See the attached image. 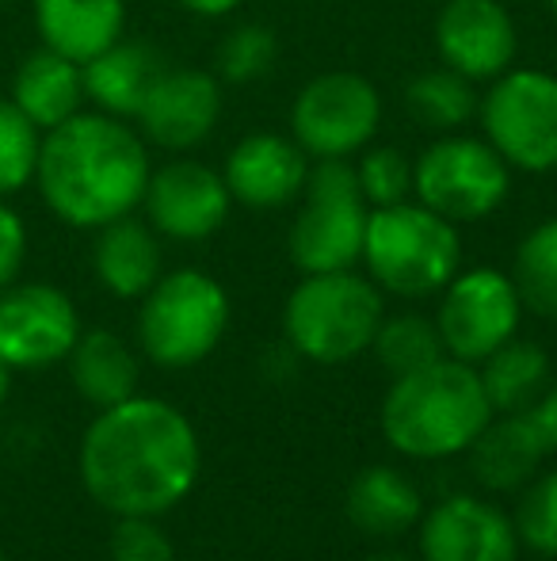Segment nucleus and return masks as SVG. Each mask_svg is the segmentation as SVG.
<instances>
[{
    "instance_id": "f257e3e1",
    "label": "nucleus",
    "mask_w": 557,
    "mask_h": 561,
    "mask_svg": "<svg viewBox=\"0 0 557 561\" xmlns=\"http://www.w3.org/2000/svg\"><path fill=\"white\" fill-rule=\"evenodd\" d=\"M199 436L176 405L127 398L100 409L77 455L89 496L119 516H164L199 481Z\"/></svg>"
},
{
    "instance_id": "f03ea898",
    "label": "nucleus",
    "mask_w": 557,
    "mask_h": 561,
    "mask_svg": "<svg viewBox=\"0 0 557 561\" xmlns=\"http://www.w3.org/2000/svg\"><path fill=\"white\" fill-rule=\"evenodd\" d=\"M149 153L127 118L77 112L43 134L35 184L46 210L73 229H100L135 215L146 199Z\"/></svg>"
},
{
    "instance_id": "7ed1b4c3",
    "label": "nucleus",
    "mask_w": 557,
    "mask_h": 561,
    "mask_svg": "<svg viewBox=\"0 0 557 561\" xmlns=\"http://www.w3.org/2000/svg\"><path fill=\"white\" fill-rule=\"evenodd\" d=\"M379 421L390 447L431 462V458L469 450V444L492 421V405L474 363L443 355L413 375L394 378Z\"/></svg>"
},
{
    "instance_id": "20e7f679",
    "label": "nucleus",
    "mask_w": 557,
    "mask_h": 561,
    "mask_svg": "<svg viewBox=\"0 0 557 561\" xmlns=\"http://www.w3.org/2000/svg\"><path fill=\"white\" fill-rule=\"evenodd\" d=\"M363 260L374 287L402 298H423L443 290L459 275L462 241L454 222L423 203L405 199L371 210Z\"/></svg>"
},
{
    "instance_id": "39448f33",
    "label": "nucleus",
    "mask_w": 557,
    "mask_h": 561,
    "mask_svg": "<svg viewBox=\"0 0 557 561\" xmlns=\"http://www.w3.org/2000/svg\"><path fill=\"white\" fill-rule=\"evenodd\" d=\"M382 318L386 313L379 287L348 267V272L305 275L287 298L282 329L298 355L336 367L374 344Z\"/></svg>"
},
{
    "instance_id": "423d86ee",
    "label": "nucleus",
    "mask_w": 557,
    "mask_h": 561,
    "mask_svg": "<svg viewBox=\"0 0 557 561\" xmlns=\"http://www.w3.org/2000/svg\"><path fill=\"white\" fill-rule=\"evenodd\" d=\"M230 325V298L207 272L179 267L141 295L138 340L156 367L184 370L202 363Z\"/></svg>"
},
{
    "instance_id": "0eeeda50",
    "label": "nucleus",
    "mask_w": 557,
    "mask_h": 561,
    "mask_svg": "<svg viewBox=\"0 0 557 561\" xmlns=\"http://www.w3.org/2000/svg\"><path fill=\"white\" fill-rule=\"evenodd\" d=\"M302 192L305 203L290 226V260L305 275L348 272L356 260H363L367 218H371L356 164H348V157L317 161Z\"/></svg>"
},
{
    "instance_id": "6e6552de",
    "label": "nucleus",
    "mask_w": 557,
    "mask_h": 561,
    "mask_svg": "<svg viewBox=\"0 0 557 561\" xmlns=\"http://www.w3.org/2000/svg\"><path fill=\"white\" fill-rule=\"evenodd\" d=\"M481 126L508 169H557V77L508 69L481 100Z\"/></svg>"
},
{
    "instance_id": "1a4fd4ad",
    "label": "nucleus",
    "mask_w": 557,
    "mask_h": 561,
    "mask_svg": "<svg viewBox=\"0 0 557 561\" xmlns=\"http://www.w3.org/2000/svg\"><path fill=\"white\" fill-rule=\"evenodd\" d=\"M413 192L446 222H481L508 199V164L489 141L439 138L413 164Z\"/></svg>"
},
{
    "instance_id": "9d476101",
    "label": "nucleus",
    "mask_w": 557,
    "mask_h": 561,
    "mask_svg": "<svg viewBox=\"0 0 557 561\" xmlns=\"http://www.w3.org/2000/svg\"><path fill=\"white\" fill-rule=\"evenodd\" d=\"M382 118V100L374 84L359 73L313 77L290 107V130L305 157H351L374 138Z\"/></svg>"
},
{
    "instance_id": "9b49d317",
    "label": "nucleus",
    "mask_w": 557,
    "mask_h": 561,
    "mask_svg": "<svg viewBox=\"0 0 557 561\" xmlns=\"http://www.w3.org/2000/svg\"><path fill=\"white\" fill-rule=\"evenodd\" d=\"M520 313V290L508 275L492 267H469L443 287L436 329L451 359L481 363L515 336Z\"/></svg>"
},
{
    "instance_id": "f8f14e48",
    "label": "nucleus",
    "mask_w": 557,
    "mask_h": 561,
    "mask_svg": "<svg viewBox=\"0 0 557 561\" xmlns=\"http://www.w3.org/2000/svg\"><path fill=\"white\" fill-rule=\"evenodd\" d=\"M81 340L73 298L50 283H12L0 290V359L12 370H43L69 359Z\"/></svg>"
},
{
    "instance_id": "ddd939ff",
    "label": "nucleus",
    "mask_w": 557,
    "mask_h": 561,
    "mask_svg": "<svg viewBox=\"0 0 557 561\" xmlns=\"http://www.w3.org/2000/svg\"><path fill=\"white\" fill-rule=\"evenodd\" d=\"M230 203V187L214 169L199 161H172L149 172L141 207L156 233L172 241H202L225 226Z\"/></svg>"
},
{
    "instance_id": "4468645a",
    "label": "nucleus",
    "mask_w": 557,
    "mask_h": 561,
    "mask_svg": "<svg viewBox=\"0 0 557 561\" xmlns=\"http://www.w3.org/2000/svg\"><path fill=\"white\" fill-rule=\"evenodd\" d=\"M423 561H520V535L500 508L477 496H446L420 524Z\"/></svg>"
},
{
    "instance_id": "2eb2a0df",
    "label": "nucleus",
    "mask_w": 557,
    "mask_h": 561,
    "mask_svg": "<svg viewBox=\"0 0 557 561\" xmlns=\"http://www.w3.org/2000/svg\"><path fill=\"white\" fill-rule=\"evenodd\" d=\"M436 46L466 81H497L515 58V23L497 0H446L436 20Z\"/></svg>"
},
{
    "instance_id": "dca6fc26",
    "label": "nucleus",
    "mask_w": 557,
    "mask_h": 561,
    "mask_svg": "<svg viewBox=\"0 0 557 561\" xmlns=\"http://www.w3.org/2000/svg\"><path fill=\"white\" fill-rule=\"evenodd\" d=\"M222 115L218 77L202 69H164L135 115L141 134L161 149H195L210 138Z\"/></svg>"
},
{
    "instance_id": "f3484780",
    "label": "nucleus",
    "mask_w": 557,
    "mask_h": 561,
    "mask_svg": "<svg viewBox=\"0 0 557 561\" xmlns=\"http://www.w3.org/2000/svg\"><path fill=\"white\" fill-rule=\"evenodd\" d=\"M305 176H310V161L298 141H287L279 134H248L233 146L222 180L237 203L253 210H276L302 195Z\"/></svg>"
},
{
    "instance_id": "a211bd4d",
    "label": "nucleus",
    "mask_w": 557,
    "mask_h": 561,
    "mask_svg": "<svg viewBox=\"0 0 557 561\" xmlns=\"http://www.w3.org/2000/svg\"><path fill=\"white\" fill-rule=\"evenodd\" d=\"M543 424L535 421V409L523 413H492V421L481 428V436L469 444V462L485 489L512 493L523 489L538 473L543 458L550 455Z\"/></svg>"
},
{
    "instance_id": "6ab92c4d",
    "label": "nucleus",
    "mask_w": 557,
    "mask_h": 561,
    "mask_svg": "<svg viewBox=\"0 0 557 561\" xmlns=\"http://www.w3.org/2000/svg\"><path fill=\"white\" fill-rule=\"evenodd\" d=\"M31 8L43 46L77 66L104 54L127 31V0H31Z\"/></svg>"
},
{
    "instance_id": "aec40b11",
    "label": "nucleus",
    "mask_w": 557,
    "mask_h": 561,
    "mask_svg": "<svg viewBox=\"0 0 557 561\" xmlns=\"http://www.w3.org/2000/svg\"><path fill=\"white\" fill-rule=\"evenodd\" d=\"M164 69H169V61L153 46L119 38L115 46H107L104 54L81 66L84 100H92L104 115L135 118Z\"/></svg>"
},
{
    "instance_id": "412c9836",
    "label": "nucleus",
    "mask_w": 557,
    "mask_h": 561,
    "mask_svg": "<svg viewBox=\"0 0 557 561\" xmlns=\"http://www.w3.org/2000/svg\"><path fill=\"white\" fill-rule=\"evenodd\" d=\"M15 107L38 126V130H54L66 118H73L84 104V77L81 66L66 54L38 46L35 54L15 66L12 92H8Z\"/></svg>"
},
{
    "instance_id": "4be33fe9",
    "label": "nucleus",
    "mask_w": 557,
    "mask_h": 561,
    "mask_svg": "<svg viewBox=\"0 0 557 561\" xmlns=\"http://www.w3.org/2000/svg\"><path fill=\"white\" fill-rule=\"evenodd\" d=\"M92 267L104 290L115 298H141L161 279V241L138 218H115L96 229Z\"/></svg>"
},
{
    "instance_id": "5701e85b",
    "label": "nucleus",
    "mask_w": 557,
    "mask_h": 561,
    "mask_svg": "<svg viewBox=\"0 0 557 561\" xmlns=\"http://www.w3.org/2000/svg\"><path fill=\"white\" fill-rule=\"evenodd\" d=\"M344 512L348 519L367 535H390L409 531L413 524L423 516L420 489L405 478L394 466H367L351 478L348 496H344Z\"/></svg>"
},
{
    "instance_id": "b1692460",
    "label": "nucleus",
    "mask_w": 557,
    "mask_h": 561,
    "mask_svg": "<svg viewBox=\"0 0 557 561\" xmlns=\"http://www.w3.org/2000/svg\"><path fill=\"white\" fill-rule=\"evenodd\" d=\"M69 378L89 405L112 409L138 393V359L123 336L92 329L69 352Z\"/></svg>"
},
{
    "instance_id": "393cba45",
    "label": "nucleus",
    "mask_w": 557,
    "mask_h": 561,
    "mask_svg": "<svg viewBox=\"0 0 557 561\" xmlns=\"http://www.w3.org/2000/svg\"><path fill=\"white\" fill-rule=\"evenodd\" d=\"M481 386L492 413H523L535 409L550 386V355L531 340H508L481 359Z\"/></svg>"
},
{
    "instance_id": "a878e982",
    "label": "nucleus",
    "mask_w": 557,
    "mask_h": 561,
    "mask_svg": "<svg viewBox=\"0 0 557 561\" xmlns=\"http://www.w3.org/2000/svg\"><path fill=\"white\" fill-rule=\"evenodd\" d=\"M512 283L538 318H557V218L535 226L515 249Z\"/></svg>"
},
{
    "instance_id": "bb28decb",
    "label": "nucleus",
    "mask_w": 557,
    "mask_h": 561,
    "mask_svg": "<svg viewBox=\"0 0 557 561\" xmlns=\"http://www.w3.org/2000/svg\"><path fill=\"white\" fill-rule=\"evenodd\" d=\"M371 347L394 378L413 375V370L443 359V340H439L436 321L420 318V313H402V318H390V321L382 318Z\"/></svg>"
},
{
    "instance_id": "cd10ccee",
    "label": "nucleus",
    "mask_w": 557,
    "mask_h": 561,
    "mask_svg": "<svg viewBox=\"0 0 557 561\" xmlns=\"http://www.w3.org/2000/svg\"><path fill=\"white\" fill-rule=\"evenodd\" d=\"M474 81H466L462 73L446 69H428V73L413 77L409 89H405V100H409L413 115L420 123L436 126V130H454L462 126L469 115H474L477 100H474Z\"/></svg>"
},
{
    "instance_id": "c85d7f7f",
    "label": "nucleus",
    "mask_w": 557,
    "mask_h": 561,
    "mask_svg": "<svg viewBox=\"0 0 557 561\" xmlns=\"http://www.w3.org/2000/svg\"><path fill=\"white\" fill-rule=\"evenodd\" d=\"M43 130L8 96H0V199H12L35 184Z\"/></svg>"
},
{
    "instance_id": "c756f323",
    "label": "nucleus",
    "mask_w": 557,
    "mask_h": 561,
    "mask_svg": "<svg viewBox=\"0 0 557 561\" xmlns=\"http://www.w3.org/2000/svg\"><path fill=\"white\" fill-rule=\"evenodd\" d=\"M276 54H279L276 31L264 27V23H241V27H233L230 35L218 43L214 66H218V77H225V81L248 84L276 66Z\"/></svg>"
},
{
    "instance_id": "7c9ffc66",
    "label": "nucleus",
    "mask_w": 557,
    "mask_h": 561,
    "mask_svg": "<svg viewBox=\"0 0 557 561\" xmlns=\"http://www.w3.org/2000/svg\"><path fill=\"white\" fill-rule=\"evenodd\" d=\"M512 524L520 535V547L543 558H557V470L527 481V493L520 496Z\"/></svg>"
},
{
    "instance_id": "2f4dec72",
    "label": "nucleus",
    "mask_w": 557,
    "mask_h": 561,
    "mask_svg": "<svg viewBox=\"0 0 557 561\" xmlns=\"http://www.w3.org/2000/svg\"><path fill=\"white\" fill-rule=\"evenodd\" d=\"M359 187H363V199L371 207H394V203H405L413 192V169L402 157V149L382 146L371 149V153L359 161L356 169Z\"/></svg>"
},
{
    "instance_id": "473e14b6",
    "label": "nucleus",
    "mask_w": 557,
    "mask_h": 561,
    "mask_svg": "<svg viewBox=\"0 0 557 561\" xmlns=\"http://www.w3.org/2000/svg\"><path fill=\"white\" fill-rule=\"evenodd\" d=\"M107 554L112 561H176L169 535L156 527L153 516H119Z\"/></svg>"
},
{
    "instance_id": "72a5a7b5",
    "label": "nucleus",
    "mask_w": 557,
    "mask_h": 561,
    "mask_svg": "<svg viewBox=\"0 0 557 561\" xmlns=\"http://www.w3.org/2000/svg\"><path fill=\"white\" fill-rule=\"evenodd\" d=\"M23 264H27V226H23L20 210L0 199V290L20 279Z\"/></svg>"
},
{
    "instance_id": "f704fd0d",
    "label": "nucleus",
    "mask_w": 557,
    "mask_h": 561,
    "mask_svg": "<svg viewBox=\"0 0 557 561\" xmlns=\"http://www.w3.org/2000/svg\"><path fill=\"white\" fill-rule=\"evenodd\" d=\"M535 421L543 424V432H546V439H550V447H557V382L546 386V393L538 398Z\"/></svg>"
},
{
    "instance_id": "c9c22d12",
    "label": "nucleus",
    "mask_w": 557,
    "mask_h": 561,
    "mask_svg": "<svg viewBox=\"0 0 557 561\" xmlns=\"http://www.w3.org/2000/svg\"><path fill=\"white\" fill-rule=\"evenodd\" d=\"M179 4H184L187 12H195V15H225V12H233L237 4H245V0H179Z\"/></svg>"
},
{
    "instance_id": "e433bc0d",
    "label": "nucleus",
    "mask_w": 557,
    "mask_h": 561,
    "mask_svg": "<svg viewBox=\"0 0 557 561\" xmlns=\"http://www.w3.org/2000/svg\"><path fill=\"white\" fill-rule=\"evenodd\" d=\"M8 390H12V367H8V363L0 359V405H4Z\"/></svg>"
},
{
    "instance_id": "4c0bfd02",
    "label": "nucleus",
    "mask_w": 557,
    "mask_h": 561,
    "mask_svg": "<svg viewBox=\"0 0 557 561\" xmlns=\"http://www.w3.org/2000/svg\"><path fill=\"white\" fill-rule=\"evenodd\" d=\"M371 561H409V558H402V554H379V558H371Z\"/></svg>"
},
{
    "instance_id": "58836bf2",
    "label": "nucleus",
    "mask_w": 557,
    "mask_h": 561,
    "mask_svg": "<svg viewBox=\"0 0 557 561\" xmlns=\"http://www.w3.org/2000/svg\"><path fill=\"white\" fill-rule=\"evenodd\" d=\"M546 4H550V12L557 15V0H546Z\"/></svg>"
},
{
    "instance_id": "ea45409f",
    "label": "nucleus",
    "mask_w": 557,
    "mask_h": 561,
    "mask_svg": "<svg viewBox=\"0 0 557 561\" xmlns=\"http://www.w3.org/2000/svg\"><path fill=\"white\" fill-rule=\"evenodd\" d=\"M8 4H15V0H0V8H8Z\"/></svg>"
},
{
    "instance_id": "a19ab883",
    "label": "nucleus",
    "mask_w": 557,
    "mask_h": 561,
    "mask_svg": "<svg viewBox=\"0 0 557 561\" xmlns=\"http://www.w3.org/2000/svg\"><path fill=\"white\" fill-rule=\"evenodd\" d=\"M0 561H4V550H0Z\"/></svg>"
}]
</instances>
